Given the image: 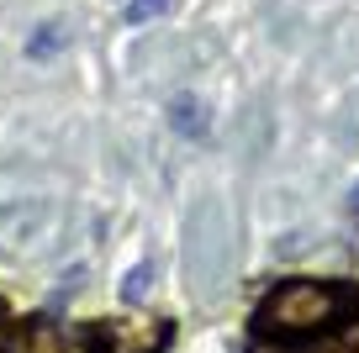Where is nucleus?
I'll return each mask as SVG.
<instances>
[{"label": "nucleus", "instance_id": "obj_1", "mask_svg": "<svg viewBox=\"0 0 359 353\" xmlns=\"http://www.w3.org/2000/svg\"><path fill=\"white\" fill-rule=\"evenodd\" d=\"M359 311V290L333 279H285L254 311V332L275 342H317Z\"/></svg>", "mask_w": 359, "mask_h": 353}, {"label": "nucleus", "instance_id": "obj_7", "mask_svg": "<svg viewBox=\"0 0 359 353\" xmlns=\"http://www.w3.org/2000/svg\"><path fill=\"white\" fill-rule=\"evenodd\" d=\"M348 211H354V221H359V185H354V195H348Z\"/></svg>", "mask_w": 359, "mask_h": 353}, {"label": "nucleus", "instance_id": "obj_6", "mask_svg": "<svg viewBox=\"0 0 359 353\" xmlns=\"http://www.w3.org/2000/svg\"><path fill=\"white\" fill-rule=\"evenodd\" d=\"M164 6L169 0H133V6H127V22H148V16H158Z\"/></svg>", "mask_w": 359, "mask_h": 353}, {"label": "nucleus", "instance_id": "obj_3", "mask_svg": "<svg viewBox=\"0 0 359 353\" xmlns=\"http://www.w3.org/2000/svg\"><path fill=\"white\" fill-rule=\"evenodd\" d=\"M169 127H175L180 137H206V132H212L206 106L196 95H175V100H169Z\"/></svg>", "mask_w": 359, "mask_h": 353}, {"label": "nucleus", "instance_id": "obj_2", "mask_svg": "<svg viewBox=\"0 0 359 353\" xmlns=\"http://www.w3.org/2000/svg\"><path fill=\"white\" fill-rule=\"evenodd\" d=\"M48 227H53L48 200H0V243L6 248H43Z\"/></svg>", "mask_w": 359, "mask_h": 353}, {"label": "nucleus", "instance_id": "obj_4", "mask_svg": "<svg viewBox=\"0 0 359 353\" xmlns=\"http://www.w3.org/2000/svg\"><path fill=\"white\" fill-rule=\"evenodd\" d=\"M64 43H69V37H64V27H58V22H48V27H37V37L27 43V53H32V58H48V53H58Z\"/></svg>", "mask_w": 359, "mask_h": 353}, {"label": "nucleus", "instance_id": "obj_5", "mask_svg": "<svg viewBox=\"0 0 359 353\" xmlns=\"http://www.w3.org/2000/svg\"><path fill=\"white\" fill-rule=\"evenodd\" d=\"M148 279H154V264H137L133 275H127V285H122V296L127 300H143V290H148Z\"/></svg>", "mask_w": 359, "mask_h": 353}]
</instances>
